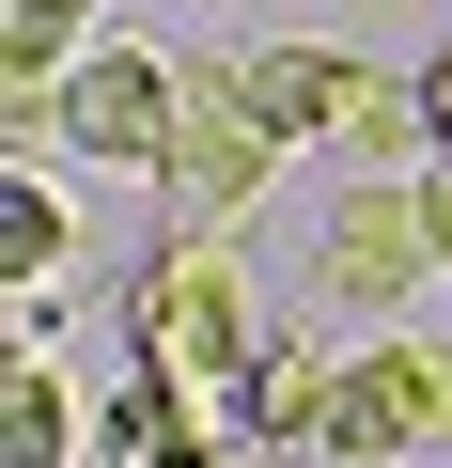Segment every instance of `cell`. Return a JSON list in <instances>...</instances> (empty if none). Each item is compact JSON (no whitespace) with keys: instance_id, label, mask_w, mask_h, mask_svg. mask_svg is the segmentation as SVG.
<instances>
[{"instance_id":"obj_12","label":"cell","mask_w":452,"mask_h":468,"mask_svg":"<svg viewBox=\"0 0 452 468\" xmlns=\"http://www.w3.org/2000/svg\"><path fill=\"white\" fill-rule=\"evenodd\" d=\"M421 218H436V266H452V156L421 172Z\"/></svg>"},{"instance_id":"obj_1","label":"cell","mask_w":452,"mask_h":468,"mask_svg":"<svg viewBox=\"0 0 452 468\" xmlns=\"http://www.w3.org/2000/svg\"><path fill=\"white\" fill-rule=\"evenodd\" d=\"M235 79H250V110H266L281 141H328L343 172H421V141H436L421 79H374V63H343V48H250Z\"/></svg>"},{"instance_id":"obj_6","label":"cell","mask_w":452,"mask_h":468,"mask_svg":"<svg viewBox=\"0 0 452 468\" xmlns=\"http://www.w3.org/2000/svg\"><path fill=\"white\" fill-rule=\"evenodd\" d=\"M172 125H187V79L141 63V48H94V63L63 79V156H79V172H156Z\"/></svg>"},{"instance_id":"obj_11","label":"cell","mask_w":452,"mask_h":468,"mask_svg":"<svg viewBox=\"0 0 452 468\" xmlns=\"http://www.w3.org/2000/svg\"><path fill=\"white\" fill-rule=\"evenodd\" d=\"M63 250H79V234H63V203H47V172L16 156V187H0V266H16V282H63Z\"/></svg>"},{"instance_id":"obj_10","label":"cell","mask_w":452,"mask_h":468,"mask_svg":"<svg viewBox=\"0 0 452 468\" xmlns=\"http://www.w3.org/2000/svg\"><path fill=\"white\" fill-rule=\"evenodd\" d=\"M79 32H94V0H0V79H79L94 63Z\"/></svg>"},{"instance_id":"obj_8","label":"cell","mask_w":452,"mask_h":468,"mask_svg":"<svg viewBox=\"0 0 452 468\" xmlns=\"http://www.w3.org/2000/svg\"><path fill=\"white\" fill-rule=\"evenodd\" d=\"M328 390H343V359L266 344V375H250V452H328Z\"/></svg>"},{"instance_id":"obj_13","label":"cell","mask_w":452,"mask_h":468,"mask_svg":"<svg viewBox=\"0 0 452 468\" xmlns=\"http://www.w3.org/2000/svg\"><path fill=\"white\" fill-rule=\"evenodd\" d=\"M421 110H436V141H452V48H436V63H421Z\"/></svg>"},{"instance_id":"obj_3","label":"cell","mask_w":452,"mask_h":468,"mask_svg":"<svg viewBox=\"0 0 452 468\" xmlns=\"http://www.w3.org/2000/svg\"><path fill=\"white\" fill-rule=\"evenodd\" d=\"M312 282H328V313H359V328H405V297L452 282V266H436V218H421V172H343V203H328V234H312Z\"/></svg>"},{"instance_id":"obj_7","label":"cell","mask_w":452,"mask_h":468,"mask_svg":"<svg viewBox=\"0 0 452 468\" xmlns=\"http://www.w3.org/2000/svg\"><path fill=\"white\" fill-rule=\"evenodd\" d=\"M235 437H250V390H187V375H125L110 390V421H94V452L110 468H235Z\"/></svg>"},{"instance_id":"obj_4","label":"cell","mask_w":452,"mask_h":468,"mask_svg":"<svg viewBox=\"0 0 452 468\" xmlns=\"http://www.w3.org/2000/svg\"><path fill=\"white\" fill-rule=\"evenodd\" d=\"M266 172H281V125L250 110V79H235V63H203V79H187V125H172V156H156L172 234H235V218L266 203Z\"/></svg>"},{"instance_id":"obj_5","label":"cell","mask_w":452,"mask_h":468,"mask_svg":"<svg viewBox=\"0 0 452 468\" xmlns=\"http://www.w3.org/2000/svg\"><path fill=\"white\" fill-rule=\"evenodd\" d=\"M328 452L343 468H405V452H452V344L421 328H374L328 390Z\"/></svg>"},{"instance_id":"obj_9","label":"cell","mask_w":452,"mask_h":468,"mask_svg":"<svg viewBox=\"0 0 452 468\" xmlns=\"http://www.w3.org/2000/svg\"><path fill=\"white\" fill-rule=\"evenodd\" d=\"M79 421H63V375L47 359H0V468H63Z\"/></svg>"},{"instance_id":"obj_2","label":"cell","mask_w":452,"mask_h":468,"mask_svg":"<svg viewBox=\"0 0 452 468\" xmlns=\"http://www.w3.org/2000/svg\"><path fill=\"white\" fill-rule=\"evenodd\" d=\"M141 359L187 375V390H250V375H266V313H250L235 234H172V250H156V282H141Z\"/></svg>"}]
</instances>
